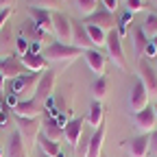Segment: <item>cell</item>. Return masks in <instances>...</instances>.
I'll return each mask as SVG.
<instances>
[{"instance_id":"obj_1","label":"cell","mask_w":157,"mask_h":157,"mask_svg":"<svg viewBox=\"0 0 157 157\" xmlns=\"http://www.w3.org/2000/svg\"><path fill=\"white\" fill-rule=\"evenodd\" d=\"M83 50L76 48L72 44H61V42H52L44 48V59L48 63H70L72 59H76Z\"/></svg>"},{"instance_id":"obj_2","label":"cell","mask_w":157,"mask_h":157,"mask_svg":"<svg viewBox=\"0 0 157 157\" xmlns=\"http://www.w3.org/2000/svg\"><path fill=\"white\" fill-rule=\"evenodd\" d=\"M15 124H17L20 135H22L24 148L29 153V148L37 142V135H39V131H42V120H39V118H22V116H15Z\"/></svg>"},{"instance_id":"obj_3","label":"cell","mask_w":157,"mask_h":157,"mask_svg":"<svg viewBox=\"0 0 157 157\" xmlns=\"http://www.w3.org/2000/svg\"><path fill=\"white\" fill-rule=\"evenodd\" d=\"M39 76H42V72H24V74H20L17 78H13V81H9V92L17 94L20 96V101H22V96H33L35 94V87H37V81H39Z\"/></svg>"},{"instance_id":"obj_4","label":"cell","mask_w":157,"mask_h":157,"mask_svg":"<svg viewBox=\"0 0 157 157\" xmlns=\"http://www.w3.org/2000/svg\"><path fill=\"white\" fill-rule=\"evenodd\" d=\"M52 33L61 44H72V17L63 11H52Z\"/></svg>"},{"instance_id":"obj_5","label":"cell","mask_w":157,"mask_h":157,"mask_svg":"<svg viewBox=\"0 0 157 157\" xmlns=\"http://www.w3.org/2000/svg\"><path fill=\"white\" fill-rule=\"evenodd\" d=\"M105 46H107V50H109L111 61L120 68V70H127V59H124V50H122V39H120V35L116 33V29L107 33Z\"/></svg>"},{"instance_id":"obj_6","label":"cell","mask_w":157,"mask_h":157,"mask_svg":"<svg viewBox=\"0 0 157 157\" xmlns=\"http://www.w3.org/2000/svg\"><path fill=\"white\" fill-rule=\"evenodd\" d=\"M137 72H140V76H137V78L144 83L148 96H151V94H157V72H155V68L151 66V61H148L146 57H140V59H137Z\"/></svg>"},{"instance_id":"obj_7","label":"cell","mask_w":157,"mask_h":157,"mask_svg":"<svg viewBox=\"0 0 157 157\" xmlns=\"http://www.w3.org/2000/svg\"><path fill=\"white\" fill-rule=\"evenodd\" d=\"M52 87H55V72L52 70H44L42 76H39V81H37L35 94L31 98H35L39 105H46V101L52 96Z\"/></svg>"},{"instance_id":"obj_8","label":"cell","mask_w":157,"mask_h":157,"mask_svg":"<svg viewBox=\"0 0 157 157\" xmlns=\"http://www.w3.org/2000/svg\"><path fill=\"white\" fill-rule=\"evenodd\" d=\"M83 24H94L98 29H103L105 33H109V31L116 29V15L111 11H107L105 7H101V9H96L92 15H87L83 20Z\"/></svg>"},{"instance_id":"obj_9","label":"cell","mask_w":157,"mask_h":157,"mask_svg":"<svg viewBox=\"0 0 157 157\" xmlns=\"http://www.w3.org/2000/svg\"><path fill=\"white\" fill-rule=\"evenodd\" d=\"M0 72L5 74V78L13 81V78H17L20 74H24V72H29V70L22 66L20 57H15V55H5L2 59H0Z\"/></svg>"},{"instance_id":"obj_10","label":"cell","mask_w":157,"mask_h":157,"mask_svg":"<svg viewBox=\"0 0 157 157\" xmlns=\"http://www.w3.org/2000/svg\"><path fill=\"white\" fill-rule=\"evenodd\" d=\"M129 105H131L133 113L142 111L148 105V92H146V87H144V83L140 78H135V83H133V90H131V96H129Z\"/></svg>"},{"instance_id":"obj_11","label":"cell","mask_w":157,"mask_h":157,"mask_svg":"<svg viewBox=\"0 0 157 157\" xmlns=\"http://www.w3.org/2000/svg\"><path fill=\"white\" fill-rule=\"evenodd\" d=\"M72 46L81 48V50H92V48H96V46L92 44L90 35H87L85 24L78 22V20H72Z\"/></svg>"},{"instance_id":"obj_12","label":"cell","mask_w":157,"mask_h":157,"mask_svg":"<svg viewBox=\"0 0 157 157\" xmlns=\"http://www.w3.org/2000/svg\"><path fill=\"white\" fill-rule=\"evenodd\" d=\"M133 122H135V127L140 129V131H151V129H155L157 127V116H155V107H151V105H146L142 111H137V113H133Z\"/></svg>"},{"instance_id":"obj_13","label":"cell","mask_w":157,"mask_h":157,"mask_svg":"<svg viewBox=\"0 0 157 157\" xmlns=\"http://www.w3.org/2000/svg\"><path fill=\"white\" fill-rule=\"evenodd\" d=\"M42 111L46 113V107L39 105L35 98H24V101H20L17 107L13 109L15 116H22V118H39V116H42Z\"/></svg>"},{"instance_id":"obj_14","label":"cell","mask_w":157,"mask_h":157,"mask_svg":"<svg viewBox=\"0 0 157 157\" xmlns=\"http://www.w3.org/2000/svg\"><path fill=\"white\" fill-rule=\"evenodd\" d=\"M81 133H83V118H81V116H78V118H70V120H68V124L63 127V135H66L68 144L72 146V151L78 146Z\"/></svg>"},{"instance_id":"obj_15","label":"cell","mask_w":157,"mask_h":157,"mask_svg":"<svg viewBox=\"0 0 157 157\" xmlns=\"http://www.w3.org/2000/svg\"><path fill=\"white\" fill-rule=\"evenodd\" d=\"M31 20L46 33H52V11H46V9H37V7H26Z\"/></svg>"},{"instance_id":"obj_16","label":"cell","mask_w":157,"mask_h":157,"mask_svg":"<svg viewBox=\"0 0 157 157\" xmlns=\"http://www.w3.org/2000/svg\"><path fill=\"white\" fill-rule=\"evenodd\" d=\"M5 157H29V153L24 148V142H22V135H20L17 129L9 135V142L5 146Z\"/></svg>"},{"instance_id":"obj_17","label":"cell","mask_w":157,"mask_h":157,"mask_svg":"<svg viewBox=\"0 0 157 157\" xmlns=\"http://www.w3.org/2000/svg\"><path fill=\"white\" fill-rule=\"evenodd\" d=\"M83 57H85L90 70L96 76H105V55L103 52H98L96 48H92V50H83Z\"/></svg>"},{"instance_id":"obj_18","label":"cell","mask_w":157,"mask_h":157,"mask_svg":"<svg viewBox=\"0 0 157 157\" xmlns=\"http://www.w3.org/2000/svg\"><path fill=\"white\" fill-rule=\"evenodd\" d=\"M22 66L29 70V72H44L48 70V61L44 59V55H33V52H24L20 57Z\"/></svg>"},{"instance_id":"obj_19","label":"cell","mask_w":157,"mask_h":157,"mask_svg":"<svg viewBox=\"0 0 157 157\" xmlns=\"http://www.w3.org/2000/svg\"><path fill=\"white\" fill-rule=\"evenodd\" d=\"M103 142H105V124L96 127V131L90 135V142H87V153H85V157H101Z\"/></svg>"},{"instance_id":"obj_20","label":"cell","mask_w":157,"mask_h":157,"mask_svg":"<svg viewBox=\"0 0 157 157\" xmlns=\"http://www.w3.org/2000/svg\"><path fill=\"white\" fill-rule=\"evenodd\" d=\"M129 37H131V42H133V50H135V57L140 59V57H144V48H146V44H148V37H146V33H144V29L142 26H131V31H129Z\"/></svg>"},{"instance_id":"obj_21","label":"cell","mask_w":157,"mask_h":157,"mask_svg":"<svg viewBox=\"0 0 157 157\" xmlns=\"http://www.w3.org/2000/svg\"><path fill=\"white\" fill-rule=\"evenodd\" d=\"M148 146H151V135L142 133L129 142V153H131V157H144L148 153Z\"/></svg>"},{"instance_id":"obj_22","label":"cell","mask_w":157,"mask_h":157,"mask_svg":"<svg viewBox=\"0 0 157 157\" xmlns=\"http://www.w3.org/2000/svg\"><path fill=\"white\" fill-rule=\"evenodd\" d=\"M42 131H44L46 137H50V140H55V142L63 135V127L59 124L55 118H50V116H46V113H44V120H42Z\"/></svg>"},{"instance_id":"obj_23","label":"cell","mask_w":157,"mask_h":157,"mask_svg":"<svg viewBox=\"0 0 157 157\" xmlns=\"http://www.w3.org/2000/svg\"><path fill=\"white\" fill-rule=\"evenodd\" d=\"M37 144H39V148H42V155H46V157H57L59 153H61V146H59V142L50 140V137H46L44 133L37 135Z\"/></svg>"},{"instance_id":"obj_24","label":"cell","mask_w":157,"mask_h":157,"mask_svg":"<svg viewBox=\"0 0 157 157\" xmlns=\"http://www.w3.org/2000/svg\"><path fill=\"white\" fill-rule=\"evenodd\" d=\"M87 122L96 129V127H101L103 124V105H101V101H94L90 103V111H87Z\"/></svg>"},{"instance_id":"obj_25","label":"cell","mask_w":157,"mask_h":157,"mask_svg":"<svg viewBox=\"0 0 157 157\" xmlns=\"http://www.w3.org/2000/svg\"><path fill=\"white\" fill-rule=\"evenodd\" d=\"M24 31H26V39L31 35V42H44V39H48V33L42 31L33 20H26V22H24Z\"/></svg>"},{"instance_id":"obj_26","label":"cell","mask_w":157,"mask_h":157,"mask_svg":"<svg viewBox=\"0 0 157 157\" xmlns=\"http://www.w3.org/2000/svg\"><path fill=\"white\" fill-rule=\"evenodd\" d=\"M133 24V13L131 11H124L122 15H120V20H118V22H116V33L118 35H120V39L122 37H129V26Z\"/></svg>"},{"instance_id":"obj_27","label":"cell","mask_w":157,"mask_h":157,"mask_svg":"<svg viewBox=\"0 0 157 157\" xmlns=\"http://www.w3.org/2000/svg\"><path fill=\"white\" fill-rule=\"evenodd\" d=\"M109 92V81H107V76H96V81L92 83V94L96 101H101V98H105Z\"/></svg>"},{"instance_id":"obj_28","label":"cell","mask_w":157,"mask_h":157,"mask_svg":"<svg viewBox=\"0 0 157 157\" xmlns=\"http://www.w3.org/2000/svg\"><path fill=\"white\" fill-rule=\"evenodd\" d=\"M85 29H87V35H90V39H92L94 46H103L107 42V33L103 29H98L94 24H85Z\"/></svg>"},{"instance_id":"obj_29","label":"cell","mask_w":157,"mask_h":157,"mask_svg":"<svg viewBox=\"0 0 157 157\" xmlns=\"http://www.w3.org/2000/svg\"><path fill=\"white\" fill-rule=\"evenodd\" d=\"M29 7L46 9V11H59L61 9V0H29Z\"/></svg>"},{"instance_id":"obj_30","label":"cell","mask_w":157,"mask_h":157,"mask_svg":"<svg viewBox=\"0 0 157 157\" xmlns=\"http://www.w3.org/2000/svg\"><path fill=\"white\" fill-rule=\"evenodd\" d=\"M142 29H144L146 37H155V35H157V13H155V11H151V13L146 15Z\"/></svg>"},{"instance_id":"obj_31","label":"cell","mask_w":157,"mask_h":157,"mask_svg":"<svg viewBox=\"0 0 157 157\" xmlns=\"http://www.w3.org/2000/svg\"><path fill=\"white\" fill-rule=\"evenodd\" d=\"M74 5H76V11L85 17L96 11V0H74Z\"/></svg>"},{"instance_id":"obj_32","label":"cell","mask_w":157,"mask_h":157,"mask_svg":"<svg viewBox=\"0 0 157 157\" xmlns=\"http://www.w3.org/2000/svg\"><path fill=\"white\" fill-rule=\"evenodd\" d=\"M29 44H31V42H29L24 35H17V37H15V48H17V55H20V57H22L24 52H29Z\"/></svg>"},{"instance_id":"obj_33","label":"cell","mask_w":157,"mask_h":157,"mask_svg":"<svg viewBox=\"0 0 157 157\" xmlns=\"http://www.w3.org/2000/svg\"><path fill=\"white\" fill-rule=\"evenodd\" d=\"M17 103H20V96L13 94V92H7V96H5V105H7V109H15Z\"/></svg>"},{"instance_id":"obj_34","label":"cell","mask_w":157,"mask_h":157,"mask_svg":"<svg viewBox=\"0 0 157 157\" xmlns=\"http://www.w3.org/2000/svg\"><path fill=\"white\" fill-rule=\"evenodd\" d=\"M11 13H13V9H0V31H2V29L7 26V22H9Z\"/></svg>"},{"instance_id":"obj_35","label":"cell","mask_w":157,"mask_h":157,"mask_svg":"<svg viewBox=\"0 0 157 157\" xmlns=\"http://www.w3.org/2000/svg\"><path fill=\"white\" fill-rule=\"evenodd\" d=\"M142 7H144L142 0H127V11H131V13H137Z\"/></svg>"},{"instance_id":"obj_36","label":"cell","mask_w":157,"mask_h":157,"mask_svg":"<svg viewBox=\"0 0 157 157\" xmlns=\"http://www.w3.org/2000/svg\"><path fill=\"white\" fill-rule=\"evenodd\" d=\"M144 57H146V59H155V57H157V48H155L153 42L146 44V48H144Z\"/></svg>"},{"instance_id":"obj_37","label":"cell","mask_w":157,"mask_h":157,"mask_svg":"<svg viewBox=\"0 0 157 157\" xmlns=\"http://www.w3.org/2000/svg\"><path fill=\"white\" fill-rule=\"evenodd\" d=\"M29 52H33V55H42V52H44L42 42H31V44H29Z\"/></svg>"},{"instance_id":"obj_38","label":"cell","mask_w":157,"mask_h":157,"mask_svg":"<svg viewBox=\"0 0 157 157\" xmlns=\"http://www.w3.org/2000/svg\"><path fill=\"white\" fill-rule=\"evenodd\" d=\"M103 5H105V9L107 11H116V7H118V0H103Z\"/></svg>"},{"instance_id":"obj_39","label":"cell","mask_w":157,"mask_h":157,"mask_svg":"<svg viewBox=\"0 0 157 157\" xmlns=\"http://www.w3.org/2000/svg\"><path fill=\"white\" fill-rule=\"evenodd\" d=\"M151 151H153V153H157V129L151 133Z\"/></svg>"},{"instance_id":"obj_40","label":"cell","mask_w":157,"mask_h":157,"mask_svg":"<svg viewBox=\"0 0 157 157\" xmlns=\"http://www.w3.org/2000/svg\"><path fill=\"white\" fill-rule=\"evenodd\" d=\"M15 0H0V9H11Z\"/></svg>"},{"instance_id":"obj_41","label":"cell","mask_w":157,"mask_h":157,"mask_svg":"<svg viewBox=\"0 0 157 157\" xmlns=\"http://www.w3.org/2000/svg\"><path fill=\"white\" fill-rule=\"evenodd\" d=\"M5 83H7V78H5V74H2V72H0V92L5 90Z\"/></svg>"},{"instance_id":"obj_42","label":"cell","mask_w":157,"mask_h":157,"mask_svg":"<svg viewBox=\"0 0 157 157\" xmlns=\"http://www.w3.org/2000/svg\"><path fill=\"white\" fill-rule=\"evenodd\" d=\"M0 157H5V148H2V144H0Z\"/></svg>"},{"instance_id":"obj_43","label":"cell","mask_w":157,"mask_h":157,"mask_svg":"<svg viewBox=\"0 0 157 157\" xmlns=\"http://www.w3.org/2000/svg\"><path fill=\"white\" fill-rule=\"evenodd\" d=\"M151 42H153V44H155V48H157V35H155V37L151 39Z\"/></svg>"},{"instance_id":"obj_44","label":"cell","mask_w":157,"mask_h":157,"mask_svg":"<svg viewBox=\"0 0 157 157\" xmlns=\"http://www.w3.org/2000/svg\"><path fill=\"white\" fill-rule=\"evenodd\" d=\"M57 157H66V155H63V151H61V153H59V155H57Z\"/></svg>"},{"instance_id":"obj_45","label":"cell","mask_w":157,"mask_h":157,"mask_svg":"<svg viewBox=\"0 0 157 157\" xmlns=\"http://www.w3.org/2000/svg\"><path fill=\"white\" fill-rule=\"evenodd\" d=\"M155 116H157V105H155Z\"/></svg>"},{"instance_id":"obj_46","label":"cell","mask_w":157,"mask_h":157,"mask_svg":"<svg viewBox=\"0 0 157 157\" xmlns=\"http://www.w3.org/2000/svg\"><path fill=\"white\" fill-rule=\"evenodd\" d=\"M153 11H155V13H157V7H153Z\"/></svg>"},{"instance_id":"obj_47","label":"cell","mask_w":157,"mask_h":157,"mask_svg":"<svg viewBox=\"0 0 157 157\" xmlns=\"http://www.w3.org/2000/svg\"><path fill=\"white\" fill-rule=\"evenodd\" d=\"M155 2H157V0H155Z\"/></svg>"}]
</instances>
